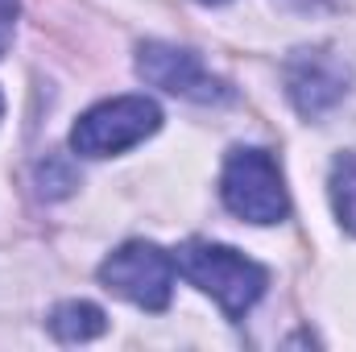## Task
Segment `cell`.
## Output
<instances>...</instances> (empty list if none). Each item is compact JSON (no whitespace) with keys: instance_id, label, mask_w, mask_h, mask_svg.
Instances as JSON below:
<instances>
[{"instance_id":"6da1fadb","label":"cell","mask_w":356,"mask_h":352,"mask_svg":"<svg viewBox=\"0 0 356 352\" xmlns=\"http://www.w3.org/2000/svg\"><path fill=\"white\" fill-rule=\"evenodd\" d=\"M175 265L186 282H195L203 294L220 303L228 319H245L253 303L266 294L269 282L266 265H257L232 245H216V241H186L175 253Z\"/></svg>"},{"instance_id":"7a4b0ae2","label":"cell","mask_w":356,"mask_h":352,"mask_svg":"<svg viewBox=\"0 0 356 352\" xmlns=\"http://www.w3.org/2000/svg\"><path fill=\"white\" fill-rule=\"evenodd\" d=\"M220 195H224L228 211L245 224H277L290 211V195H286L277 162L253 145H236L224 158Z\"/></svg>"},{"instance_id":"3957f363","label":"cell","mask_w":356,"mask_h":352,"mask_svg":"<svg viewBox=\"0 0 356 352\" xmlns=\"http://www.w3.org/2000/svg\"><path fill=\"white\" fill-rule=\"evenodd\" d=\"M162 125V108L149 95H116L88 108L71 129V150L79 158H112L154 137Z\"/></svg>"},{"instance_id":"277c9868","label":"cell","mask_w":356,"mask_h":352,"mask_svg":"<svg viewBox=\"0 0 356 352\" xmlns=\"http://www.w3.org/2000/svg\"><path fill=\"white\" fill-rule=\"evenodd\" d=\"M175 273H178L175 257L162 245H154V241H129L99 265L104 290L129 298L141 311H166L170 307Z\"/></svg>"},{"instance_id":"5b68a950","label":"cell","mask_w":356,"mask_h":352,"mask_svg":"<svg viewBox=\"0 0 356 352\" xmlns=\"http://www.w3.org/2000/svg\"><path fill=\"white\" fill-rule=\"evenodd\" d=\"M282 79H286V95H290V104L298 108V116L319 120L323 112H332V108L348 95L353 71H348V63H344L336 50L311 46V50L290 54Z\"/></svg>"},{"instance_id":"8992f818","label":"cell","mask_w":356,"mask_h":352,"mask_svg":"<svg viewBox=\"0 0 356 352\" xmlns=\"http://www.w3.org/2000/svg\"><path fill=\"white\" fill-rule=\"evenodd\" d=\"M137 75L154 88L182 95V99H195V104H220V99L232 95L203 67V58L195 50H182V46H170V42H145L137 50Z\"/></svg>"},{"instance_id":"52a82bcc","label":"cell","mask_w":356,"mask_h":352,"mask_svg":"<svg viewBox=\"0 0 356 352\" xmlns=\"http://www.w3.org/2000/svg\"><path fill=\"white\" fill-rule=\"evenodd\" d=\"M50 332L63 340V344H83V340H95L108 332V319L95 303H83V298H71V303H58L50 311Z\"/></svg>"},{"instance_id":"ba28073f","label":"cell","mask_w":356,"mask_h":352,"mask_svg":"<svg viewBox=\"0 0 356 352\" xmlns=\"http://www.w3.org/2000/svg\"><path fill=\"white\" fill-rule=\"evenodd\" d=\"M332 207L336 220L356 237V154H340L332 162Z\"/></svg>"},{"instance_id":"9c48e42d","label":"cell","mask_w":356,"mask_h":352,"mask_svg":"<svg viewBox=\"0 0 356 352\" xmlns=\"http://www.w3.org/2000/svg\"><path fill=\"white\" fill-rule=\"evenodd\" d=\"M17 13H21V0H0V54H4V50H8V42H13Z\"/></svg>"},{"instance_id":"30bf717a","label":"cell","mask_w":356,"mask_h":352,"mask_svg":"<svg viewBox=\"0 0 356 352\" xmlns=\"http://www.w3.org/2000/svg\"><path fill=\"white\" fill-rule=\"evenodd\" d=\"M0 116H4V95H0Z\"/></svg>"},{"instance_id":"8fae6325","label":"cell","mask_w":356,"mask_h":352,"mask_svg":"<svg viewBox=\"0 0 356 352\" xmlns=\"http://www.w3.org/2000/svg\"><path fill=\"white\" fill-rule=\"evenodd\" d=\"M203 4H224V0H203Z\"/></svg>"}]
</instances>
